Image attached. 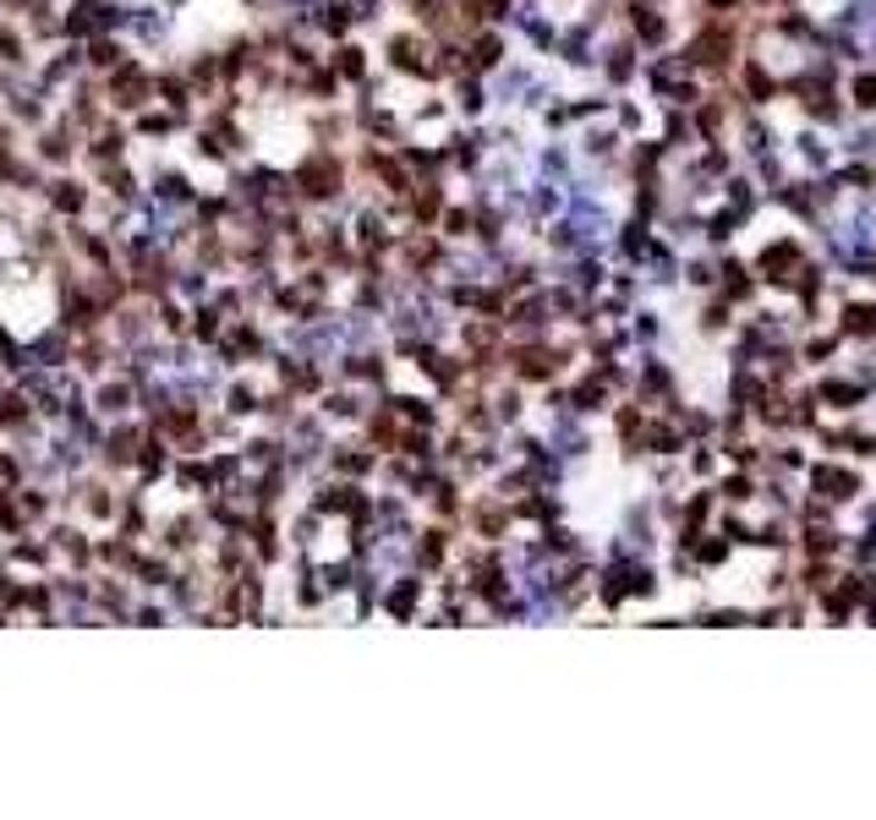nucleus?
I'll return each mask as SVG.
<instances>
[{
  "mask_svg": "<svg viewBox=\"0 0 876 820\" xmlns=\"http://www.w3.org/2000/svg\"><path fill=\"white\" fill-rule=\"evenodd\" d=\"M849 328H860V334H872V328H876V307H866V313H849Z\"/></svg>",
  "mask_w": 876,
  "mask_h": 820,
  "instance_id": "2",
  "label": "nucleus"
},
{
  "mask_svg": "<svg viewBox=\"0 0 876 820\" xmlns=\"http://www.w3.org/2000/svg\"><path fill=\"white\" fill-rule=\"evenodd\" d=\"M724 50H729V33H707V39L696 45V61H701V66H718V61H724Z\"/></svg>",
  "mask_w": 876,
  "mask_h": 820,
  "instance_id": "1",
  "label": "nucleus"
}]
</instances>
